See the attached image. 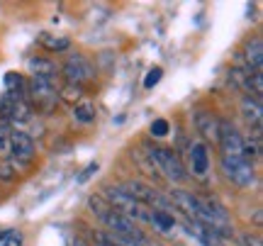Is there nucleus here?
I'll return each instance as SVG.
<instances>
[{"mask_svg":"<svg viewBox=\"0 0 263 246\" xmlns=\"http://www.w3.org/2000/svg\"><path fill=\"white\" fill-rule=\"evenodd\" d=\"M149 222L159 229V232H163V234L173 232V227H176V219H173V215H171L168 210H151Z\"/></svg>","mask_w":263,"mask_h":246,"instance_id":"f8f14e48","label":"nucleus"},{"mask_svg":"<svg viewBox=\"0 0 263 246\" xmlns=\"http://www.w3.org/2000/svg\"><path fill=\"white\" fill-rule=\"evenodd\" d=\"M161 76H163V71H161L159 66H154L149 73H146V78H144V88H154V85L161 81Z\"/></svg>","mask_w":263,"mask_h":246,"instance_id":"aec40b11","label":"nucleus"},{"mask_svg":"<svg viewBox=\"0 0 263 246\" xmlns=\"http://www.w3.org/2000/svg\"><path fill=\"white\" fill-rule=\"evenodd\" d=\"M22 237L17 232H0V246H20Z\"/></svg>","mask_w":263,"mask_h":246,"instance_id":"a211bd4d","label":"nucleus"},{"mask_svg":"<svg viewBox=\"0 0 263 246\" xmlns=\"http://www.w3.org/2000/svg\"><path fill=\"white\" fill-rule=\"evenodd\" d=\"M222 171L232 183L241 188H251L256 180L254 161H249L246 156H222Z\"/></svg>","mask_w":263,"mask_h":246,"instance_id":"f257e3e1","label":"nucleus"},{"mask_svg":"<svg viewBox=\"0 0 263 246\" xmlns=\"http://www.w3.org/2000/svg\"><path fill=\"white\" fill-rule=\"evenodd\" d=\"M42 42H44V44H47V47L51 49V51H64V49H68V44H71V42H68V39H66V37H61V39L42 37Z\"/></svg>","mask_w":263,"mask_h":246,"instance_id":"f3484780","label":"nucleus"},{"mask_svg":"<svg viewBox=\"0 0 263 246\" xmlns=\"http://www.w3.org/2000/svg\"><path fill=\"white\" fill-rule=\"evenodd\" d=\"M32 98H34V103L37 105L49 107V105L57 100V88H54V81L34 78V81H32Z\"/></svg>","mask_w":263,"mask_h":246,"instance_id":"6e6552de","label":"nucleus"},{"mask_svg":"<svg viewBox=\"0 0 263 246\" xmlns=\"http://www.w3.org/2000/svg\"><path fill=\"white\" fill-rule=\"evenodd\" d=\"M190 163H193V171H195L197 176L207 173V168H210V154H207L205 144H195L190 149Z\"/></svg>","mask_w":263,"mask_h":246,"instance_id":"9d476101","label":"nucleus"},{"mask_svg":"<svg viewBox=\"0 0 263 246\" xmlns=\"http://www.w3.org/2000/svg\"><path fill=\"white\" fill-rule=\"evenodd\" d=\"M29 103L22 93H5L0 98V120L3 122H25L29 117Z\"/></svg>","mask_w":263,"mask_h":246,"instance_id":"20e7f679","label":"nucleus"},{"mask_svg":"<svg viewBox=\"0 0 263 246\" xmlns=\"http://www.w3.org/2000/svg\"><path fill=\"white\" fill-rule=\"evenodd\" d=\"M185 229H188L190 237H195L202 246H224V244H222V237H219L217 232H212L210 227L200 224V222H193V219H188V222H185Z\"/></svg>","mask_w":263,"mask_h":246,"instance_id":"0eeeda50","label":"nucleus"},{"mask_svg":"<svg viewBox=\"0 0 263 246\" xmlns=\"http://www.w3.org/2000/svg\"><path fill=\"white\" fill-rule=\"evenodd\" d=\"M151 134H154V137H166V134H168V122H166L163 117L154 120V122H151Z\"/></svg>","mask_w":263,"mask_h":246,"instance_id":"6ab92c4d","label":"nucleus"},{"mask_svg":"<svg viewBox=\"0 0 263 246\" xmlns=\"http://www.w3.org/2000/svg\"><path fill=\"white\" fill-rule=\"evenodd\" d=\"M59 93H61V98H64V100H68V103H76V100L81 98V88H78V85H73V83H68V85H64Z\"/></svg>","mask_w":263,"mask_h":246,"instance_id":"dca6fc26","label":"nucleus"},{"mask_svg":"<svg viewBox=\"0 0 263 246\" xmlns=\"http://www.w3.org/2000/svg\"><path fill=\"white\" fill-rule=\"evenodd\" d=\"M29 68H32L34 78H44V81H54L57 78V66L51 61H47V59H32Z\"/></svg>","mask_w":263,"mask_h":246,"instance_id":"ddd939ff","label":"nucleus"},{"mask_svg":"<svg viewBox=\"0 0 263 246\" xmlns=\"http://www.w3.org/2000/svg\"><path fill=\"white\" fill-rule=\"evenodd\" d=\"M5 93H22V88H25V83H22V76H17V73H8L5 76Z\"/></svg>","mask_w":263,"mask_h":246,"instance_id":"2eb2a0df","label":"nucleus"},{"mask_svg":"<svg viewBox=\"0 0 263 246\" xmlns=\"http://www.w3.org/2000/svg\"><path fill=\"white\" fill-rule=\"evenodd\" d=\"M103 222L110 227V232H112V237H120L124 239V241H137V244H146V237L141 234V229L137 227V222H132L129 217H124V215H120L117 210L110 207V212L103 217Z\"/></svg>","mask_w":263,"mask_h":246,"instance_id":"f03ea898","label":"nucleus"},{"mask_svg":"<svg viewBox=\"0 0 263 246\" xmlns=\"http://www.w3.org/2000/svg\"><path fill=\"white\" fill-rule=\"evenodd\" d=\"M149 156H151V161H154V168L161 171L168 180L180 183V180L185 178V168H183L178 156L173 154V149H151Z\"/></svg>","mask_w":263,"mask_h":246,"instance_id":"7ed1b4c3","label":"nucleus"},{"mask_svg":"<svg viewBox=\"0 0 263 246\" xmlns=\"http://www.w3.org/2000/svg\"><path fill=\"white\" fill-rule=\"evenodd\" d=\"M246 64H249V71H254V73H261V66H263V54H261V39H254V42H249L246 44Z\"/></svg>","mask_w":263,"mask_h":246,"instance_id":"9b49d317","label":"nucleus"},{"mask_svg":"<svg viewBox=\"0 0 263 246\" xmlns=\"http://www.w3.org/2000/svg\"><path fill=\"white\" fill-rule=\"evenodd\" d=\"M66 78H68V83H83L88 78L93 76V66H90V61L83 56H71L68 59V64H66Z\"/></svg>","mask_w":263,"mask_h":246,"instance_id":"423d86ee","label":"nucleus"},{"mask_svg":"<svg viewBox=\"0 0 263 246\" xmlns=\"http://www.w3.org/2000/svg\"><path fill=\"white\" fill-rule=\"evenodd\" d=\"M8 142H10V129L5 124H0V154H8Z\"/></svg>","mask_w":263,"mask_h":246,"instance_id":"412c9836","label":"nucleus"},{"mask_svg":"<svg viewBox=\"0 0 263 246\" xmlns=\"http://www.w3.org/2000/svg\"><path fill=\"white\" fill-rule=\"evenodd\" d=\"M241 112H244L246 122L251 124L256 132H261V100L246 95L244 100H241Z\"/></svg>","mask_w":263,"mask_h":246,"instance_id":"1a4fd4ad","label":"nucleus"},{"mask_svg":"<svg viewBox=\"0 0 263 246\" xmlns=\"http://www.w3.org/2000/svg\"><path fill=\"white\" fill-rule=\"evenodd\" d=\"M8 154L12 163H29L34 159V142L32 137L25 132H10V142H8Z\"/></svg>","mask_w":263,"mask_h":246,"instance_id":"39448f33","label":"nucleus"},{"mask_svg":"<svg viewBox=\"0 0 263 246\" xmlns=\"http://www.w3.org/2000/svg\"><path fill=\"white\" fill-rule=\"evenodd\" d=\"M73 115H76V120L78 122H93V117H95V107L90 103H83V105H76L73 107Z\"/></svg>","mask_w":263,"mask_h":246,"instance_id":"4468645a","label":"nucleus"},{"mask_svg":"<svg viewBox=\"0 0 263 246\" xmlns=\"http://www.w3.org/2000/svg\"><path fill=\"white\" fill-rule=\"evenodd\" d=\"M244 241H246V246H261V239L258 237H249V234H246Z\"/></svg>","mask_w":263,"mask_h":246,"instance_id":"4be33fe9","label":"nucleus"}]
</instances>
